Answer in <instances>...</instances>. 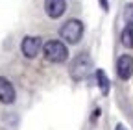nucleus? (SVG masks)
I'll return each mask as SVG.
<instances>
[{"mask_svg":"<svg viewBox=\"0 0 133 130\" xmlns=\"http://www.w3.org/2000/svg\"><path fill=\"white\" fill-rule=\"evenodd\" d=\"M92 69V60L87 52H79L72 63H70V78L74 80V82H81L83 78H87L89 73Z\"/></svg>","mask_w":133,"mask_h":130,"instance_id":"f257e3e1","label":"nucleus"},{"mask_svg":"<svg viewBox=\"0 0 133 130\" xmlns=\"http://www.w3.org/2000/svg\"><path fill=\"white\" fill-rule=\"evenodd\" d=\"M43 54H44V58L48 61H52V63H63L66 58H69V50H66L65 43H61L57 39H52V41L44 43Z\"/></svg>","mask_w":133,"mask_h":130,"instance_id":"f03ea898","label":"nucleus"},{"mask_svg":"<svg viewBox=\"0 0 133 130\" xmlns=\"http://www.w3.org/2000/svg\"><path fill=\"white\" fill-rule=\"evenodd\" d=\"M59 36L66 41V43H70V45H76L79 43L81 36H83V22L78 21V19H70V21H66L61 30H59Z\"/></svg>","mask_w":133,"mask_h":130,"instance_id":"7ed1b4c3","label":"nucleus"},{"mask_svg":"<svg viewBox=\"0 0 133 130\" xmlns=\"http://www.w3.org/2000/svg\"><path fill=\"white\" fill-rule=\"evenodd\" d=\"M41 45H43L41 37H35V36H26V37L22 39V43H21V50H22V54H24L28 60H33V58L39 54Z\"/></svg>","mask_w":133,"mask_h":130,"instance_id":"20e7f679","label":"nucleus"},{"mask_svg":"<svg viewBox=\"0 0 133 130\" xmlns=\"http://www.w3.org/2000/svg\"><path fill=\"white\" fill-rule=\"evenodd\" d=\"M116 74L122 80H129L133 76V58L129 54H124L116 61Z\"/></svg>","mask_w":133,"mask_h":130,"instance_id":"39448f33","label":"nucleus"},{"mask_svg":"<svg viewBox=\"0 0 133 130\" xmlns=\"http://www.w3.org/2000/svg\"><path fill=\"white\" fill-rule=\"evenodd\" d=\"M44 11H46L48 17L59 19L66 11V2L65 0H44Z\"/></svg>","mask_w":133,"mask_h":130,"instance_id":"423d86ee","label":"nucleus"},{"mask_svg":"<svg viewBox=\"0 0 133 130\" xmlns=\"http://www.w3.org/2000/svg\"><path fill=\"white\" fill-rule=\"evenodd\" d=\"M13 101H15L13 84L9 82L8 78L0 76V102H2V104H11Z\"/></svg>","mask_w":133,"mask_h":130,"instance_id":"0eeeda50","label":"nucleus"},{"mask_svg":"<svg viewBox=\"0 0 133 130\" xmlns=\"http://www.w3.org/2000/svg\"><path fill=\"white\" fill-rule=\"evenodd\" d=\"M96 82H98V87H100V91H102V95L109 93V80H107L105 73L100 71V69L96 71Z\"/></svg>","mask_w":133,"mask_h":130,"instance_id":"6e6552de","label":"nucleus"},{"mask_svg":"<svg viewBox=\"0 0 133 130\" xmlns=\"http://www.w3.org/2000/svg\"><path fill=\"white\" fill-rule=\"evenodd\" d=\"M122 45L131 48L133 46V24H126V28L122 30Z\"/></svg>","mask_w":133,"mask_h":130,"instance_id":"1a4fd4ad","label":"nucleus"},{"mask_svg":"<svg viewBox=\"0 0 133 130\" xmlns=\"http://www.w3.org/2000/svg\"><path fill=\"white\" fill-rule=\"evenodd\" d=\"M124 21L126 24H133V4H128L124 9Z\"/></svg>","mask_w":133,"mask_h":130,"instance_id":"9d476101","label":"nucleus"},{"mask_svg":"<svg viewBox=\"0 0 133 130\" xmlns=\"http://www.w3.org/2000/svg\"><path fill=\"white\" fill-rule=\"evenodd\" d=\"M115 130H126V128H124V126H122V125H118V126H116V128H115Z\"/></svg>","mask_w":133,"mask_h":130,"instance_id":"9b49d317","label":"nucleus"},{"mask_svg":"<svg viewBox=\"0 0 133 130\" xmlns=\"http://www.w3.org/2000/svg\"><path fill=\"white\" fill-rule=\"evenodd\" d=\"M102 4H104V8H107V2H105V0H102Z\"/></svg>","mask_w":133,"mask_h":130,"instance_id":"f8f14e48","label":"nucleus"}]
</instances>
